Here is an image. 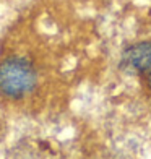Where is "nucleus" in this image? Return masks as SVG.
Instances as JSON below:
<instances>
[{
  "label": "nucleus",
  "mask_w": 151,
  "mask_h": 159,
  "mask_svg": "<svg viewBox=\"0 0 151 159\" xmlns=\"http://www.w3.org/2000/svg\"><path fill=\"white\" fill-rule=\"evenodd\" d=\"M38 71L23 57H10L0 63V94L8 99H21L34 91Z\"/></svg>",
  "instance_id": "1"
},
{
  "label": "nucleus",
  "mask_w": 151,
  "mask_h": 159,
  "mask_svg": "<svg viewBox=\"0 0 151 159\" xmlns=\"http://www.w3.org/2000/svg\"><path fill=\"white\" fill-rule=\"evenodd\" d=\"M120 70L141 76L151 89V41H141L127 47L120 57Z\"/></svg>",
  "instance_id": "2"
}]
</instances>
